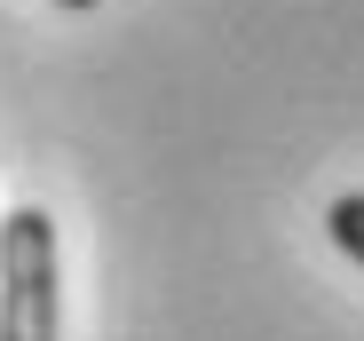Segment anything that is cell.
I'll return each mask as SVG.
<instances>
[{"label":"cell","instance_id":"cell-1","mask_svg":"<svg viewBox=\"0 0 364 341\" xmlns=\"http://www.w3.org/2000/svg\"><path fill=\"white\" fill-rule=\"evenodd\" d=\"M0 341H64V254L48 206L0 214Z\"/></svg>","mask_w":364,"mask_h":341},{"label":"cell","instance_id":"cell-2","mask_svg":"<svg viewBox=\"0 0 364 341\" xmlns=\"http://www.w3.org/2000/svg\"><path fill=\"white\" fill-rule=\"evenodd\" d=\"M325 238H333V246L364 270V191H341V199L325 206Z\"/></svg>","mask_w":364,"mask_h":341},{"label":"cell","instance_id":"cell-3","mask_svg":"<svg viewBox=\"0 0 364 341\" xmlns=\"http://www.w3.org/2000/svg\"><path fill=\"white\" fill-rule=\"evenodd\" d=\"M55 9H95V0H55Z\"/></svg>","mask_w":364,"mask_h":341}]
</instances>
